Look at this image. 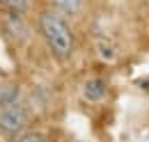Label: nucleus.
Listing matches in <instances>:
<instances>
[{
  "instance_id": "nucleus-1",
  "label": "nucleus",
  "mask_w": 149,
  "mask_h": 142,
  "mask_svg": "<svg viewBox=\"0 0 149 142\" xmlns=\"http://www.w3.org/2000/svg\"><path fill=\"white\" fill-rule=\"evenodd\" d=\"M35 30L39 39L44 41L48 55L55 60L60 67L71 64V60L78 53V37H76L74 21L67 18L48 5H41L35 12Z\"/></svg>"
},
{
  "instance_id": "nucleus-2",
  "label": "nucleus",
  "mask_w": 149,
  "mask_h": 142,
  "mask_svg": "<svg viewBox=\"0 0 149 142\" xmlns=\"http://www.w3.org/2000/svg\"><path fill=\"white\" fill-rule=\"evenodd\" d=\"M28 126H30V110L21 99L0 103V138L16 140L19 133H23Z\"/></svg>"
},
{
  "instance_id": "nucleus-3",
  "label": "nucleus",
  "mask_w": 149,
  "mask_h": 142,
  "mask_svg": "<svg viewBox=\"0 0 149 142\" xmlns=\"http://www.w3.org/2000/svg\"><path fill=\"white\" fill-rule=\"evenodd\" d=\"M41 5H48L51 9H55L60 14H64L71 21H80L87 12V0H41Z\"/></svg>"
},
{
  "instance_id": "nucleus-4",
  "label": "nucleus",
  "mask_w": 149,
  "mask_h": 142,
  "mask_svg": "<svg viewBox=\"0 0 149 142\" xmlns=\"http://www.w3.org/2000/svg\"><path fill=\"white\" fill-rule=\"evenodd\" d=\"M106 92H108V83H106L103 78H90V80H85V85H83V94H85V99H90V101H101V99L106 96Z\"/></svg>"
},
{
  "instance_id": "nucleus-5",
  "label": "nucleus",
  "mask_w": 149,
  "mask_h": 142,
  "mask_svg": "<svg viewBox=\"0 0 149 142\" xmlns=\"http://www.w3.org/2000/svg\"><path fill=\"white\" fill-rule=\"evenodd\" d=\"M21 99V87L16 80L0 76V103H9V101H19Z\"/></svg>"
},
{
  "instance_id": "nucleus-6",
  "label": "nucleus",
  "mask_w": 149,
  "mask_h": 142,
  "mask_svg": "<svg viewBox=\"0 0 149 142\" xmlns=\"http://www.w3.org/2000/svg\"><path fill=\"white\" fill-rule=\"evenodd\" d=\"M32 7V0H0V14H19L28 16Z\"/></svg>"
},
{
  "instance_id": "nucleus-7",
  "label": "nucleus",
  "mask_w": 149,
  "mask_h": 142,
  "mask_svg": "<svg viewBox=\"0 0 149 142\" xmlns=\"http://www.w3.org/2000/svg\"><path fill=\"white\" fill-rule=\"evenodd\" d=\"M133 7H138V9H145V12H149V0H129Z\"/></svg>"
}]
</instances>
